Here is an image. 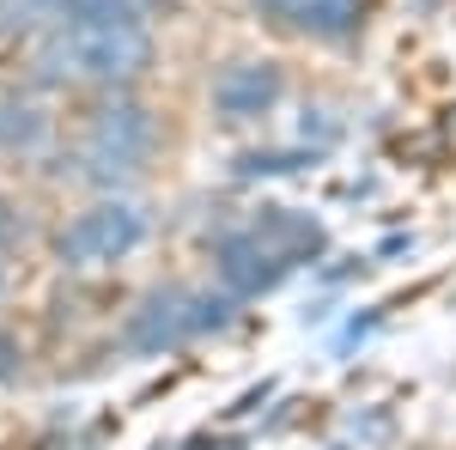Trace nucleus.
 <instances>
[{"mask_svg": "<svg viewBox=\"0 0 456 450\" xmlns=\"http://www.w3.org/2000/svg\"><path fill=\"white\" fill-rule=\"evenodd\" d=\"M219 274L232 280L238 292H262V286H274L286 274V250L262 243V232H244V238H232L219 250Z\"/></svg>", "mask_w": 456, "mask_h": 450, "instance_id": "nucleus-7", "label": "nucleus"}, {"mask_svg": "<svg viewBox=\"0 0 456 450\" xmlns=\"http://www.w3.org/2000/svg\"><path fill=\"white\" fill-rule=\"evenodd\" d=\"M146 152H152V116L141 104H104L92 116V128H86V146H79V159H86V176H134L146 165Z\"/></svg>", "mask_w": 456, "mask_h": 450, "instance_id": "nucleus-3", "label": "nucleus"}, {"mask_svg": "<svg viewBox=\"0 0 456 450\" xmlns=\"http://www.w3.org/2000/svg\"><path fill=\"white\" fill-rule=\"evenodd\" d=\"M0 280H6V268H0Z\"/></svg>", "mask_w": 456, "mask_h": 450, "instance_id": "nucleus-11", "label": "nucleus"}, {"mask_svg": "<svg viewBox=\"0 0 456 450\" xmlns=\"http://www.w3.org/2000/svg\"><path fill=\"white\" fill-rule=\"evenodd\" d=\"M225 305H213V299H195V292H152L134 323H128V341L141 347V353H159V347H176L183 335H195V329H208L219 323Z\"/></svg>", "mask_w": 456, "mask_h": 450, "instance_id": "nucleus-4", "label": "nucleus"}, {"mask_svg": "<svg viewBox=\"0 0 456 450\" xmlns=\"http://www.w3.org/2000/svg\"><path fill=\"white\" fill-rule=\"evenodd\" d=\"M49 12H61V0H0V31H31Z\"/></svg>", "mask_w": 456, "mask_h": 450, "instance_id": "nucleus-9", "label": "nucleus"}, {"mask_svg": "<svg viewBox=\"0 0 456 450\" xmlns=\"http://www.w3.org/2000/svg\"><path fill=\"white\" fill-rule=\"evenodd\" d=\"M6 243H12V208L0 201V256H6Z\"/></svg>", "mask_w": 456, "mask_h": 450, "instance_id": "nucleus-10", "label": "nucleus"}, {"mask_svg": "<svg viewBox=\"0 0 456 450\" xmlns=\"http://www.w3.org/2000/svg\"><path fill=\"white\" fill-rule=\"evenodd\" d=\"M152 61V37L141 19H61L37 43L43 79H134Z\"/></svg>", "mask_w": 456, "mask_h": 450, "instance_id": "nucleus-1", "label": "nucleus"}, {"mask_svg": "<svg viewBox=\"0 0 456 450\" xmlns=\"http://www.w3.org/2000/svg\"><path fill=\"white\" fill-rule=\"evenodd\" d=\"M146 238V208L134 201H98L79 219H68L55 232V256L68 268H98V262H122L134 243Z\"/></svg>", "mask_w": 456, "mask_h": 450, "instance_id": "nucleus-2", "label": "nucleus"}, {"mask_svg": "<svg viewBox=\"0 0 456 450\" xmlns=\"http://www.w3.org/2000/svg\"><path fill=\"white\" fill-rule=\"evenodd\" d=\"M274 98H281V68L274 61H232L213 79V110L232 116V122H249V116L274 110Z\"/></svg>", "mask_w": 456, "mask_h": 450, "instance_id": "nucleus-5", "label": "nucleus"}, {"mask_svg": "<svg viewBox=\"0 0 456 450\" xmlns=\"http://www.w3.org/2000/svg\"><path fill=\"white\" fill-rule=\"evenodd\" d=\"M43 140V110L25 104V98H0V146L19 152V146H37Z\"/></svg>", "mask_w": 456, "mask_h": 450, "instance_id": "nucleus-8", "label": "nucleus"}, {"mask_svg": "<svg viewBox=\"0 0 456 450\" xmlns=\"http://www.w3.org/2000/svg\"><path fill=\"white\" fill-rule=\"evenodd\" d=\"M262 6L305 37H353L365 19V0H262Z\"/></svg>", "mask_w": 456, "mask_h": 450, "instance_id": "nucleus-6", "label": "nucleus"}]
</instances>
